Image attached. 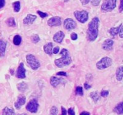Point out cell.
Listing matches in <instances>:
<instances>
[{
    "mask_svg": "<svg viewBox=\"0 0 123 115\" xmlns=\"http://www.w3.org/2000/svg\"><path fill=\"white\" fill-rule=\"evenodd\" d=\"M99 19L98 17H94L92 21L89 23L86 37L87 40L90 42L94 41L99 35Z\"/></svg>",
    "mask_w": 123,
    "mask_h": 115,
    "instance_id": "cell-1",
    "label": "cell"
},
{
    "mask_svg": "<svg viewBox=\"0 0 123 115\" xmlns=\"http://www.w3.org/2000/svg\"><path fill=\"white\" fill-rule=\"evenodd\" d=\"M61 54L62 57L61 58H58L55 60V64L58 68H63L64 66H67L71 64L72 60L70 56L69 52L68 50L63 48L61 51Z\"/></svg>",
    "mask_w": 123,
    "mask_h": 115,
    "instance_id": "cell-2",
    "label": "cell"
},
{
    "mask_svg": "<svg viewBox=\"0 0 123 115\" xmlns=\"http://www.w3.org/2000/svg\"><path fill=\"white\" fill-rule=\"evenodd\" d=\"M26 61L29 66L31 67V68L34 71L37 70L40 66V63L38 61V60L35 58V55L32 54H27L26 55Z\"/></svg>",
    "mask_w": 123,
    "mask_h": 115,
    "instance_id": "cell-3",
    "label": "cell"
},
{
    "mask_svg": "<svg viewBox=\"0 0 123 115\" xmlns=\"http://www.w3.org/2000/svg\"><path fill=\"white\" fill-rule=\"evenodd\" d=\"M112 64V61L109 57H104L97 63V68L99 70H103L109 68Z\"/></svg>",
    "mask_w": 123,
    "mask_h": 115,
    "instance_id": "cell-4",
    "label": "cell"
},
{
    "mask_svg": "<svg viewBox=\"0 0 123 115\" xmlns=\"http://www.w3.org/2000/svg\"><path fill=\"white\" fill-rule=\"evenodd\" d=\"M117 6V0H106L102 5L101 9L102 12H111Z\"/></svg>",
    "mask_w": 123,
    "mask_h": 115,
    "instance_id": "cell-5",
    "label": "cell"
},
{
    "mask_svg": "<svg viewBox=\"0 0 123 115\" xmlns=\"http://www.w3.org/2000/svg\"><path fill=\"white\" fill-rule=\"evenodd\" d=\"M74 14L76 19L81 23H85L89 19V13L85 10L75 11Z\"/></svg>",
    "mask_w": 123,
    "mask_h": 115,
    "instance_id": "cell-6",
    "label": "cell"
},
{
    "mask_svg": "<svg viewBox=\"0 0 123 115\" xmlns=\"http://www.w3.org/2000/svg\"><path fill=\"white\" fill-rule=\"evenodd\" d=\"M39 107V104L37 101V99H31L27 104L26 106V109L31 112V113H36L38 110Z\"/></svg>",
    "mask_w": 123,
    "mask_h": 115,
    "instance_id": "cell-7",
    "label": "cell"
},
{
    "mask_svg": "<svg viewBox=\"0 0 123 115\" xmlns=\"http://www.w3.org/2000/svg\"><path fill=\"white\" fill-rule=\"evenodd\" d=\"M63 27L67 30H72L76 28V23L71 18H67L63 22Z\"/></svg>",
    "mask_w": 123,
    "mask_h": 115,
    "instance_id": "cell-8",
    "label": "cell"
},
{
    "mask_svg": "<svg viewBox=\"0 0 123 115\" xmlns=\"http://www.w3.org/2000/svg\"><path fill=\"white\" fill-rule=\"evenodd\" d=\"M48 24L50 27H58L61 24V18L59 17H53L48 21Z\"/></svg>",
    "mask_w": 123,
    "mask_h": 115,
    "instance_id": "cell-9",
    "label": "cell"
},
{
    "mask_svg": "<svg viewBox=\"0 0 123 115\" xmlns=\"http://www.w3.org/2000/svg\"><path fill=\"white\" fill-rule=\"evenodd\" d=\"M25 73H26V71H25V69L24 68V64H23V63H20V64H19V67L17 68L16 76H17V77L18 79H25L26 77Z\"/></svg>",
    "mask_w": 123,
    "mask_h": 115,
    "instance_id": "cell-10",
    "label": "cell"
},
{
    "mask_svg": "<svg viewBox=\"0 0 123 115\" xmlns=\"http://www.w3.org/2000/svg\"><path fill=\"white\" fill-rule=\"evenodd\" d=\"M26 102V98L24 95H19L17 97V100L14 103V107L17 109H19L25 104Z\"/></svg>",
    "mask_w": 123,
    "mask_h": 115,
    "instance_id": "cell-11",
    "label": "cell"
},
{
    "mask_svg": "<svg viewBox=\"0 0 123 115\" xmlns=\"http://www.w3.org/2000/svg\"><path fill=\"white\" fill-rule=\"evenodd\" d=\"M36 19H37V16H36V15L29 14H27V17H25V19H23V24H26V25L32 24Z\"/></svg>",
    "mask_w": 123,
    "mask_h": 115,
    "instance_id": "cell-12",
    "label": "cell"
},
{
    "mask_svg": "<svg viewBox=\"0 0 123 115\" xmlns=\"http://www.w3.org/2000/svg\"><path fill=\"white\" fill-rule=\"evenodd\" d=\"M114 45V41L112 39L106 40L102 44V48L105 50H111L112 49V46Z\"/></svg>",
    "mask_w": 123,
    "mask_h": 115,
    "instance_id": "cell-13",
    "label": "cell"
},
{
    "mask_svg": "<svg viewBox=\"0 0 123 115\" xmlns=\"http://www.w3.org/2000/svg\"><path fill=\"white\" fill-rule=\"evenodd\" d=\"M63 82H64V80L63 79H60V78H58V77H55V76H52L50 78V83L51 86H53V87H56L60 84L63 83Z\"/></svg>",
    "mask_w": 123,
    "mask_h": 115,
    "instance_id": "cell-14",
    "label": "cell"
},
{
    "mask_svg": "<svg viewBox=\"0 0 123 115\" xmlns=\"http://www.w3.org/2000/svg\"><path fill=\"white\" fill-rule=\"evenodd\" d=\"M64 37H65V35H64L63 32H62V31H58V32H57L54 35V36H53V40H54V42H55L61 43V42L63 41Z\"/></svg>",
    "mask_w": 123,
    "mask_h": 115,
    "instance_id": "cell-15",
    "label": "cell"
},
{
    "mask_svg": "<svg viewBox=\"0 0 123 115\" xmlns=\"http://www.w3.org/2000/svg\"><path fill=\"white\" fill-rule=\"evenodd\" d=\"M6 48V42L4 40H0V58L4 57Z\"/></svg>",
    "mask_w": 123,
    "mask_h": 115,
    "instance_id": "cell-16",
    "label": "cell"
},
{
    "mask_svg": "<svg viewBox=\"0 0 123 115\" xmlns=\"http://www.w3.org/2000/svg\"><path fill=\"white\" fill-rule=\"evenodd\" d=\"M53 45L52 42H48L47 44H45L43 47L44 51L45 52V53H47L49 55H52V51H53Z\"/></svg>",
    "mask_w": 123,
    "mask_h": 115,
    "instance_id": "cell-17",
    "label": "cell"
},
{
    "mask_svg": "<svg viewBox=\"0 0 123 115\" xmlns=\"http://www.w3.org/2000/svg\"><path fill=\"white\" fill-rule=\"evenodd\" d=\"M17 89L20 91V92H25V91H27V89H28V86L26 83L25 82H21L19 84H18L17 85Z\"/></svg>",
    "mask_w": 123,
    "mask_h": 115,
    "instance_id": "cell-18",
    "label": "cell"
},
{
    "mask_svg": "<svg viewBox=\"0 0 123 115\" xmlns=\"http://www.w3.org/2000/svg\"><path fill=\"white\" fill-rule=\"evenodd\" d=\"M123 67L120 66L117 68V71H116V79L117 81H121L123 80Z\"/></svg>",
    "mask_w": 123,
    "mask_h": 115,
    "instance_id": "cell-19",
    "label": "cell"
},
{
    "mask_svg": "<svg viewBox=\"0 0 123 115\" xmlns=\"http://www.w3.org/2000/svg\"><path fill=\"white\" fill-rule=\"evenodd\" d=\"M123 102H120V103H119L115 107V109H114V112H115V113H117V115H123Z\"/></svg>",
    "mask_w": 123,
    "mask_h": 115,
    "instance_id": "cell-20",
    "label": "cell"
},
{
    "mask_svg": "<svg viewBox=\"0 0 123 115\" xmlns=\"http://www.w3.org/2000/svg\"><path fill=\"white\" fill-rule=\"evenodd\" d=\"M14 110L12 108H9L8 107H6L3 109L1 115H14Z\"/></svg>",
    "mask_w": 123,
    "mask_h": 115,
    "instance_id": "cell-21",
    "label": "cell"
},
{
    "mask_svg": "<svg viewBox=\"0 0 123 115\" xmlns=\"http://www.w3.org/2000/svg\"><path fill=\"white\" fill-rule=\"evenodd\" d=\"M120 26H121V24L119 27H112L109 30V32L110 34L112 36V37H115L117 35L119 34V30H120Z\"/></svg>",
    "mask_w": 123,
    "mask_h": 115,
    "instance_id": "cell-22",
    "label": "cell"
},
{
    "mask_svg": "<svg viewBox=\"0 0 123 115\" xmlns=\"http://www.w3.org/2000/svg\"><path fill=\"white\" fill-rule=\"evenodd\" d=\"M90 97L92 99V100L94 102H97L99 101L100 97H99V94L97 91H93L90 94Z\"/></svg>",
    "mask_w": 123,
    "mask_h": 115,
    "instance_id": "cell-23",
    "label": "cell"
},
{
    "mask_svg": "<svg viewBox=\"0 0 123 115\" xmlns=\"http://www.w3.org/2000/svg\"><path fill=\"white\" fill-rule=\"evenodd\" d=\"M6 24L9 26V27H14L16 26V22L14 20V18L13 17H9L6 20Z\"/></svg>",
    "mask_w": 123,
    "mask_h": 115,
    "instance_id": "cell-24",
    "label": "cell"
},
{
    "mask_svg": "<svg viewBox=\"0 0 123 115\" xmlns=\"http://www.w3.org/2000/svg\"><path fill=\"white\" fill-rule=\"evenodd\" d=\"M22 42V37L19 35H16L13 38V43L15 45H19Z\"/></svg>",
    "mask_w": 123,
    "mask_h": 115,
    "instance_id": "cell-25",
    "label": "cell"
},
{
    "mask_svg": "<svg viewBox=\"0 0 123 115\" xmlns=\"http://www.w3.org/2000/svg\"><path fill=\"white\" fill-rule=\"evenodd\" d=\"M12 6H13L14 11L15 12H19V10H20V2L19 1H17L14 2L12 4Z\"/></svg>",
    "mask_w": 123,
    "mask_h": 115,
    "instance_id": "cell-26",
    "label": "cell"
},
{
    "mask_svg": "<svg viewBox=\"0 0 123 115\" xmlns=\"http://www.w3.org/2000/svg\"><path fill=\"white\" fill-rule=\"evenodd\" d=\"M40 37H39V35H36V34H35V35H33L32 37H31V41L33 42V43H37V42H38L39 41H40Z\"/></svg>",
    "mask_w": 123,
    "mask_h": 115,
    "instance_id": "cell-27",
    "label": "cell"
},
{
    "mask_svg": "<svg viewBox=\"0 0 123 115\" xmlns=\"http://www.w3.org/2000/svg\"><path fill=\"white\" fill-rule=\"evenodd\" d=\"M76 94L79 96H83V94H84L83 88L81 86H77L76 88Z\"/></svg>",
    "mask_w": 123,
    "mask_h": 115,
    "instance_id": "cell-28",
    "label": "cell"
},
{
    "mask_svg": "<svg viewBox=\"0 0 123 115\" xmlns=\"http://www.w3.org/2000/svg\"><path fill=\"white\" fill-rule=\"evenodd\" d=\"M58 112V109L55 106H53L50 109V115H57Z\"/></svg>",
    "mask_w": 123,
    "mask_h": 115,
    "instance_id": "cell-29",
    "label": "cell"
},
{
    "mask_svg": "<svg viewBox=\"0 0 123 115\" xmlns=\"http://www.w3.org/2000/svg\"><path fill=\"white\" fill-rule=\"evenodd\" d=\"M37 13L40 15V17H41V18H45L46 17H48V14L47 13H45V12H41V11H37Z\"/></svg>",
    "mask_w": 123,
    "mask_h": 115,
    "instance_id": "cell-30",
    "label": "cell"
},
{
    "mask_svg": "<svg viewBox=\"0 0 123 115\" xmlns=\"http://www.w3.org/2000/svg\"><path fill=\"white\" fill-rule=\"evenodd\" d=\"M109 95V91H102L100 93V96L102 97H107Z\"/></svg>",
    "mask_w": 123,
    "mask_h": 115,
    "instance_id": "cell-31",
    "label": "cell"
},
{
    "mask_svg": "<svg viewBox=\"0 0 123 115\" xmlns=\"http://www.w3.org/2000/svg\"><path fill=\"white\" fill-rule=\"evenodd\" d=\"M100 1L101 0H90L93 6H98L100 4Z\"/></svg>",
    "mask_w": 123,
    "mask_h": 115,
    "instance_id": "cell-32",
    "label": "cell"
},
{
    "mask_svg": "<svg viewBox=\"0 0 123 115\" xmlns=\"http://www.w3.org/2000/svg\"><path fill=\"white\" fill-rule=\"evenodd\" d=\"M71 38L72 40H76L78 38V35L76 33H75V32H73L71 35Z\"/></svg>",
    "mask_w": 123,
    "mask_h": 115,
    "instance_id": "cell-33",
    "label": "cell"
},
{
    "mask_svg": "<svg viewBox=\"0 0 123 115\" xmlns=\"http://www.w3.org/2000/svg\"><path fill=\"white\" fill-rule=\"evenodd\" d=\"M119 35H120V38H123V24H121V26H120V30H119Z\"/></svg>",
    "mask_w": 123,
    "mask_h": 115,
    "instance_id": "cell-34",
    "label": "cell"
},
{
    "mask_svg": "<svg viewBox=\"0 0 123 115\" xmlns=\"http://www.w3.org/2000/svg\"><path fill=\"white\" fill-rule=\"evenodd\" d=\"M59 50H60V49H59V47L56 46L55 48H53V51H52V53H54V54H57V53L59 52Z\"/></svg>",
    "mask_w": 123,
    "mask_h": 115,
    "instance_id": "cell-35",
    "label": "cell"
},
{
    "mask_svg": "<svg viewBox=\"0 0 123 115\" xmlns=\"http://www.w3.org/2000/svg\"><path fill=\"white\" fill-rule=\"evenodd\" d=\"M68 115H75V112L74 108H70L68 111Z\"/></svg>",
    "mask_w": 123,
    "mask_h": 115,
    "instance_id": "cell-36",
    "label": "cell"
},
{
    "mask_svg": "<svg viewBox=\"0 0 123 115\" xmlns=\"http://www.w3.org/2000/svg\"><path fill=\"white\" fill-rule=\"evenodd\" d=\"M57 76H67V73L66 72H63V71H61V72H58L56 73Z\"/></svg>",
    "mask_w": 123,
    "mask_h": 115,
    "instance_id": "cell-37",
    "label": "cell"
},
{
    "mask_svg": "<svg viewBox=\"0 0 123 115\" xmlns=\"http://www.w3.org/2000/svg\"><path fill=\"white\" fill-rule=\"evenodd\" d=\"M61 115H67V111L63 107H61Z\"/></svg>",
    "mask_w": 123,
    "mask_h": 115,
    "instance_id": "cell-38",
    "label": "cell"
},
{
    "mask_svg": "<svg viewBox=\"0 0 123 115\" xmlns=\"http://www.w3.org/2000/svg\"><path fill=\"white\" fill-rule=\"evenodd\" d=\"M123 11V0H120V4L119 7V12H122Z\"/></svg>",
    "mask_w": 123,
    "mask_h": 115,
    "instance_id": "cell-39",
    "label": "cell"
},
{
    "mask_svg": "<svg viewBox=\"0 0 123 115\" xmlns=\"http://www.w3.org/2000/svg\"><path fill=\"white\" fill-rule=\"evenodd\" d=\"M5 5V0H0V9L3 8Z\"/></svg>",
    "mask_w": 123,
    "mask_h": 115,
    "instance_id": "cell-40",
    "label": "cell"
},
{
    "mask_svg": "<svg viewBox=\"0 0 123 115\" xmlns=\"http://www.w3.org/2000/svg\"><path fill=\"white\" fill-rule=\"evenodd\" d=\"M80 1H81V3L83 5H86V4H87L90 1V0H80Z\"/></svg>",
    "mask_w": 123,
    "mask_h": 115,
    "instance_id": "cell-41",
    "label": "cell"
},
{
    "mask_svg": "<svg viewBox=\"0 0 123 115\" xmlns=\"http://www.w3.org/2000/svg\"><path fill=\"white\" fill-rule=\"evenodd\" d=\"M84 88H85L86 89H89L91 88V86H90L89 84H88L87 83H85V84H84Z\"/></svg>",
    "mask_w": 123,
    "mask_h": 115,
    "instance_id": "cell-42",
    "label": "cell"
},
{
    "mask_svg": "<svg viewBox=\"0 0 123 115\" xmlns=\"http://www.w3.org/2000/svg\"><path fill=\"white\" fill-rule=\"evenodd\" d=\"M80 115H90V113L89 112H81Z\"/></svg>",
    "mask_w": 123,
    "mask_h": 115,
    "instance_id": "cell-43",
    "label": "cell"
},
{
    "mask_svg": "<svg viewBox=\"0 0 123 115\" xmlns=\"http://www.w3.org/2000/svg\"><path fill=\"white\" fill-rule=\"evenodd\" d=\"M63 1H65V2H67V1H69V0H63Z\"/></svg>",
    "mask_w": 123,
    "mask_h": 115,
    "instance_id": "cell-44",
    "label": "cell"
},
{
    "mask_svg": "<svg viewBox=\"0 0 123 115\" xmlns=\"http://www.w3.org/2000/svg\"><path fill=\"white\" fill-rule=\"evenodd\" d=\"M26 115V114H21V115Z\"/></svg>",
    "mask_w": 123,
    "mask_h": 115,
    "instance_id": "cell-45",
    "label": "cell"
}]
</instances>
